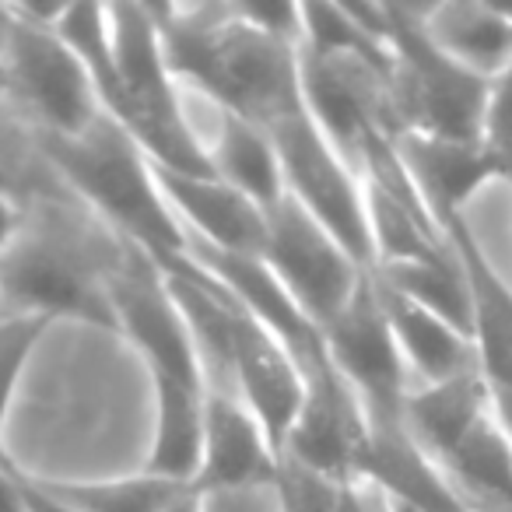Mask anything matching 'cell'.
<instances>
[{
	"label": "cell",
	"mask_w": 512,
	"mask_h": 512,
	"mask_svg": "<svg viewBox=\"0 0 512 512\" xmlns=\"http://www.w3.org/2000/svg\"><path fill=\"white\" fill-rule=\"evenodd\" d=\"M337 512H369V505H365L362 495H358V484H344L341 509H337Z\"/></svg>",
	"instance_id": "f546056e"
},
{
	"label": "cell",
	"mask_w": 512,
	"mask_h": 512,
	"mask_svg": "<svg viewBox=\"0 0 512 512\" xmlns=\"http://www.w3.org/2000/svg\"><path fill=\"white\" fill-rule=\"evenodd\" d=\"M109 43L123 85V113L116 127L148 155L151 165H162L186 176H214L207 162V144L193 134L183 106H179L176 74L165 57L151 4H106Z\"/></svg>",
	"instance_id": "3957f363"
},
{
	"label": "cell",
	"mask_w": 512,
	"mask_h": 512,
	"mask_svg": "<svg viewBox=\"0 0 512 512\" xmlns=\"http://www.w3.org/2000/svg\"><path fill=\"white\" fill-rule=\"evenodd\" d=\"M376 292H379V306L386 313V323H390L393 337H397L400 355H404V362L425 383H446V379L477 369L474 341L467 334H460L453 323H446L442 316L428 313L425 306L397 295L379 278H376Z\"/></svg>",
	"instance_id": "e0dca14e"
},
{
	"label": "cell",
	"mask_w": 512,
	"mask_h": 512,
	"mask_svg": "<svg viewBox=\"0 0 512 512\" xmlns=\"http://www.w3.org/2000/svg\"><path fill=\"white\" fill-rule=\"evenodd\" d=\"M109 260H95L78 239L53 225L25 221L15 246L0 260V316L81 320L116 330L106 288Z\"/></svg>",
	"instance_id": "8992f818"
},
{
	"label": "cell",
	"mask_w": 512,
	"mask_h": 512,
	"mask_svg": "<svg viewBox=\"0 0 512 512\" xmlns=\"http://www.w3.org/2000/svg\"><path fill=\"white\" fill-rule=\"evenodd\" d=\"M446 477L463 498L477 509H509L512 512V439L498 425L495 411H488L460 446L442 463Z\"/></svg>",
	"instance_id": "44dd1931"
},
{
	"label": "cell",
	"mask_w": 512,
	"mask_h": 512,
	"mask_svg": "<svg viewBox=\"0 0 512 512\" xmlns=\"http://www.w3.org/2000/svg\"><path fill=\"white\" fill-rule=\"evenodd\" d=\"M0 95H8V74H4V18H0Z\"/></svg>",
	"instance_id": "4dcf8cb0"
},
{
	"label": "cell",
	"mask_w": 512,
	"mask_h": 512,
	"mask_svg": "<svg viewBox=\"0 0 512 512\" xmlns=\"http://www.w3.org/2000/svg\"><path fill=\"white\" fill-rule=\"evenodd\" d=\"M355 477L376 484L397 505L421 512H474L446 470L414 442L404 421H365Z\"/></svg>",
	"instance_id": "7c38bea8"
},
{
	"label": "cell",
	"mask_w": 512,
	"mask_h": 512,
	"mask_svg": "<svg viewBox=\"0 0 512 512\" xmlns=\"http://www.w3.org/2000/svg\"><path fill=\"white\" fill-rule=\"evenodd\" d=\"M106 288L113 302L116 330L141 351L151 379H176V383L204 386L197 337L176 306L162 274L151 267L141 249L116 239V253L109 256Z\"/></svg>",
	"instance_id": "ba28073f"
},
{
	"label": "cell",
	"mask_w": 512,
	"mask_h": 512,
	"mask_svg": "<svg viewBox=\"0 0 512 512\" xmlns=\"http://www.w3.org/2000/svg\"><path fill=\"white\" fill-rule=\"evenodd\" d=\"M39 151L116 228V239L141 249L158 274H176L193 260L190 235L158 190L148 155L106 113L78 137L39 134Z\"/></svg>",
	"instance_id": "7a4b0ae2"
},
{
	"label": "cell",
	"mask_w": 512,
	"mask_h": 512,
	"mask_svg": "<svg viewBox=\"0 0 512 512\" xmlns=\"http://www.w3.org/2000/svg\"><path fill=\"white\" fill-rule=\"evenodd\" d=\"M372 274L383 285H390L397 295L425 306L428 313L442 316L460 334L470 337V292L460 267H456V256L453 260H425V264H393V267H379Z\"/></svg>",
	"instance_id": "603a6c76"
},
{
	"label": "cell",
	"mask_w": 512,
	"mask_h": 512,
	"mask_svg": "<svg viewBox=\"0 0 512 512\" xmlns=\"http://www.w3.org/2000/svg\"><path fill=\"white\" fill-rule=\"evenodd\" d=\"M278 453L260 421L228 386H204V449L193 491H225L271 484Z\"/></svg>",
	"instance_id": "4fadbf2b"
},
{
	"label": "cell",
	"mask_w": 512,
	"mask_h": 512,
	"mask_svg": "<svg viewBox=\"0 0 512 512\" xmlns=\"http://www.w3.org/2000/svg\"><path fill=\"white\" fill-rule=\"evenodd\" d=\"M271 488L281 512H337L344 495V481H334V477L306 467V463L288 453L278 456V470H274Z\"/></svg>",
	"instance_id": "d4e9b609"
},
{
	"label": "cell",
	"mask_w": 512,
	"mask_h": 512,
	"mask_svg": "<svg viewBox=\"0 0 512 512\" xmlns=\"http://www.w3.org/2000/svg\"><path fill=\"white\" fill-rule=\"evenodd\" d=\"M11 477H15V488H18V502H22V512H78L71 505H64L60 498H53L50 491L39 484V477L25 474L11 463Z\"/></svg>",
	"instance_id": "4316f807"
},
{
	"label": "cell",
	"mask_w": 512,
	"mask_h": 512,
	"mask_svg": "<svg viewBox=\"0 0 512 512\" xmlns=\"http://www.w3.org/2000/svg\"><path fill=\"white\" fill-rule=\"evenodd\" d=\"M228 376L242 404L260 421L274 453H281L306 397V376L292 351L242 306L228 316Z\"/></svg>",
	"instance_id": "8fae6325"
},
{
	"label": "cell",
	"mask_w": 512,
	"mask_h": 512,
	"mask_svg": "<svg viewBox=\"0 0 512 512\" xmlns=\"http://www.w3.org/2000/svg\"><path fill=\"white\" fill-rule=\"evenodd\" d=\"M155 386V432L144 474L190 484L200 470L204 449V386L151 379Z\"/></svg>",
	"instance_id": "d6986e66"
},
{
	"label": "cell",
	"mask_w": 512,
	"mask_h": 512,
	"mask_svg": "<svg viewBox=\"0 0 512 512\" xmlns=\"http://www.w3.org/2000/svg\"><path fill=\"white\" fill-rule=\"evenodd\" d=\"M207 162L221 183L253 200L264 214L288 193L271 137L235 113H218V134L207 144Z\"/></svg>",
	"instance_id": "ffe728a7"
},
{
	"label": "cell",
	"mask_w": 512,
	"mask_h": 512,
	"mask_svg": "<svg viewBox=\"0 0 512 512\" xmlns=\"http://www.w3.org/2000/svg\"><path fill=\"white\" fill-rule=\"evenodd\" d=\"M505 183H509V190H512V176H509V179H505Z\"/></svg>",
	"instance_id": "d590c367"
},
{
	"label": "cell",
	"mask_w": 512,
	"mask_h": 512,
	"mask_svg": "<svg viewBox=\"0 0 512 512\" xmlns=\"http://www.w3.org/2000/svg\"><path fill=\"white\" fill-rule=\"evenodd\" d=\"M260 260L271 267V274L285 285L316 330L327 327L351 302L365 274H372L292 193H285L267 211V242Z\"/></svg>",
	"instance_id": "9c48e42d"
},
{
	"label": "cell",
	"mask_w": 512,
	"mask_h": 512,
	"mask_svg": "<svg viewBox=\"0 0 512 512\" xmlns=\"http://www.w3.org/2000/svg\"><path fill=\"white\" fill-rule=\"evenodd\" d=\"M158 190L186 235L221 253L260 256L267 242V214L218 176H186L151 165Z\"/></svg>",
	"instance_id": "5bb4252c"
},
{
	"label": "cell",
	"mask_w": 512,
	"mask_h": 512,
	"mask_svg": "<svg viewBox=\"0 0 512 512\" xmlns=\"http://www.w3.org/2000/svg\"><path fill=\"white\" fill-rule=\"evenodd\" d=\"M0 512H22L15 477H11V460L4 453H0Z\"/></svg>",
	"instance_id": "f1b7e54d"
},
{
	"label": "cell",
	"mask_w": 512,
	"mask_h": 512,
	"mask_svg": "<svg viewBox=\"0 0 512 512\" xmlns=\"http://www.w3.org/2000/svg\"><path fill=\"white\" fill-rule=\"evenodd\" d=\"M278 151L285 190L355 256L365 271H376L369 239V218H365V193L358 176L348 169L341 151L313 120L309 106L281 116L264 130Z\"/></svg>",
	"instance_id": "52a82bcc"
},
{
	"label": "cell",
	"mask_w": 512,
	"mask_h": 512,
	"mask_svg": "<svg viewBox=\"0 0 512 512\" xmlns=\"http://www.w3.org/2000/svg\"><path fill=\"white\" fill-rule=\"evenodd\" d=\"M390 46V106L397 130L439 141H484L491 81L428 43L411 4H379Z\"/></svg>",
	"instance_id": "277c9868"
},
{
	"label": "cell",
	"mask_w": 512,
	"mask_h": 512,
	"mask_svg": "<svg viewBox=\"0 0 512 512\" xmlns=\"http://www.w3.org/2000/svg\"><path fill=\"white\" fill-rule=\"evenodd\" d=\"M200 512H281L271 484L253 488H225V491H200Z\"/></svg>",
	"instance_id": "484cf974"
},
{
	"label": "cell",
	"mask_w": 512,
	"mask_h": 512,
	"mask_svg": "<svg viewBox=\"0 0 512 512\" xmlns=\"http://www.w3.org/2000/svg\"><path fill=\"white\" fill-rule=\"evenodd\" d=\"M53 8H0L8 95L46 137H78L102 116L95 88L78 53L67 46Z\"/></svg>",
	"instance_id": "5b68a950"
},
{
	"label": "cell",
	"mask_w": 512,
	"mask_h": 512,
	"mask_svg": "<svg viewBox=\"0 0 512 512\" xmlns=\"http://www.w3.org/2000/svg\"><path fill=\"white\" fill-rule=\"evenodd\" d=\"M165 512H200V505H197V491L193 495H186L183 502H176L172 509H165Z\"/></svg>",
	"instance_id": "1f68e13d"
},
{
	"label": "cell",
	"mask_w": 512,
	"mask_h": 512,
	"mask_svg": "<svg viewBox=\"0 0 512 512\" xmlns=\"http://www.w3.org/2000/svg\"><path fill=\"white\" fill-rule=\"evenodd\" d=\"M25 221L29 218H25L22 204L15 200V190H0V260H4V253L15 246Z\"/></svg>",
	"instance_id": "83f0119b"
},
{
	"label": "cell",
	"mask_w": 512,
	"mask_h": 512,
	"mask_svg": "<svg viewBox=\"0 0 512 512\" xmlns=\"http://www.w3.org/2000/svg\"><path fill=\"white\" fill-rule=\"evenodd\" d=\"M491 411V393L481 369H470L446 383H425L421 390H407L404 428L435 463L460 446V439Z\"/></svg>",
	"instance_id": "ac0fdd59"
},
{
	"label": "cell",
	"mask_w": 512,
	"mask_h": 512,
	"mask_svg": "<svg viewBox=\"0 0 512 512\" xmlns=\"http://www.w3.org/2000/svg\"><path fill=\"white\" fill-rule=\"evenodd\" d=\"M334 369L365 421H404L407 362L379 306L376 278L365 274L351 302L320 330Z\"/></svg>",
	"instance_id": "30bf717a"
},
{
	"label": "cell",
	"mask_w": 512,
	"mask_h": 512,
	"mask_svg": "<svg viewBox=\"0 0 512 512\" xmlns=\"http://www.w3.org/2000/svg\"><path fill=\"white\" fill-rule=\"evenodd\" d=\"M50 327L53 320H43V316H0V439H4V425H8L32 351L39 348Z\"/></svg>",
	"instance_id": "cb8c5ba5"
},
{
	"label": "cell",
	"mask_w": 512,
	"mask_h": 512,
	"mask_svg": "<svg viewBox=\"0 0 512 512\" xmlns=\"http://www.w3.org/2000/svg\"><path fill=\"white\" fill-rule=\"evenodd\" d=\"M0 190H11V176H8V169H0Z\"/></svg>",
	"instance_id": "d6a6232c"
},
{
	"label": "cell",
	"mask_w": 512,
	"mask_h": 512,
	"mask_svg": "<svg viewBox=\"0 0 512 512\" xmlns=\"http://www.w3.org/2000/svg\"><path fill=\"white\" fill-rule=\"evenodd\" d=\"M421 32L435 50L467 67L484 81H495L512 64V8L495 0H446L414 8Z\"/></svg>",
	"instance_id": "2e32d148"
},
{
	"label": "cell",
	"mask_w": 512,
	"mask_h": 512,
	"mask_svg": "<svg viewBox=\"0 0 512 512\" xmlns=\"http://www.w3.org/2000/svg\"><path fill=\"white\" fill-rule=\"evenodd\" d=\"M477 512H509V509H477Z\"/></svg>",
	"instance_id": "e575fe53"
},
{
	"label": "cell",
	"mask_w": 512,
	"mask_h": 512,
	"mask_svg": "<svg viewBox=\"0 0 512 512\" xmlns=\"http://www.w3.org/2000/svg\"><path fill=\"white\" fill-rule=\"evenodd\" d=\"M397 151L439 228L442 221L467 211V204L484 186L509 179V169L484 141H439L397 130Z\"/></svg>",
	"instance_id": "9a60e30c"
},
{
	"label": "cell",
	"mask_w": 512,
	"mask_h": 512,
	"mask_svg": "<svg viewBox=\"0 0 512 512\" xmlns=\"http://www.w3.org/2000/svg\"><path fill=\"white\" fill-rule=\"evenodd\" d=\"M53 498L78 512H165L186 495H193L190 484L165 481V477L134 474V477H116V481H50L39 477Z\"/></svg>",
	"instance_id": "7402d4cb"
},
{
	"label": "cell",
	"mask_w": 512,
	"mask_h": 512,
	"mask_svg": "<svg viewBox=\"0 0 512 512\" xmlns=\"http://www.w3.org/2000/svg\"><path fill=\"white\" fill-rule=\"evenodd\" d=\"M390 512H421V509H411V505H397V502H390Z\"/></svg>",
	"instance_id": "836d02e7"
},
{
	"label": "cell",
	"mask_w": 512,
	"mask_h": 512,
	"mask_svg": "<svg viewBox=\"0 0 512 512\" xmlns=\"http://www.w3.org/2000/svg\"><path fill=\"white\" fill-rule=\"evenodd\" d=\"M151 11L176 81L204 92L218 113L267 130L306 106L299 46L249 25L235 4H151Z\"/></svg>",
	"instance_id": "6da1fadb"
}]
</instances>
